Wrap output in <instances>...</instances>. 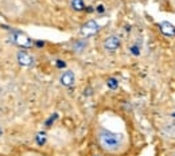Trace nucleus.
Segmentation results:
<instances>
[{
	"label": "nucleus",
	"instance_id": "6",
	"mask_svg": "<svg viewBox=\"0 0 175 156\" xmlns=\"http://www.w3.org/2000/svg\"><path fill=\"white\" fill-rule=\"evenodd\" d=\"M59 81H61V83L65 85V86H71L74 83V74H73V71H65V73L61 76Z\"/></svg>",
	"mask_w": 175,
	"mask_h": 156
},
{
	"label": "nucleus",
	"instance_id": "3",
	"mask_svg": "<svg viewBox=\"0 0 175 156\" xmlns=\"http://www.w3.org/2000/svg\"><path fill=\"white\" fill-rule=\"evenodd\" d=\"M119 46H120V39H119L117 36H109V38H106L104 42V47L109 51L116 50Z\"/></svg>",
	"mask_w": 175,
	"mask_h": 156
},
{
	"label": "nucleus",
	"instance_id": "2",
	"mask_svg": "<svg viewBox=\"0 0 175 156\" xmlns=\"http://www.w3.org/2000/svg\"><path fill=\"white\" fill-rule=\"evenodd\" d=\"M97 30H99V26H97V23L92 20V22H88L82 27V28H81V34H82L84 36H89V35H92V34H94Z\"/></svg>",
	"mask_w": 175,
	"mask_h": 156
},
{
	"label": "nucleus",
	"instance_id": "5",
	"mask_svg": "<svg viewBox=\"0 0 175 156\" xmlns=\"http://www.w3.org/2000/svg\"><path fill=\"white\" fill-rule=\"evenodd\" d=\"M18 61H19V63L23 65V66H30V65H32V62H34L32 57L29 53H26V51H20L19 54H18Z\"/></svg>",
	"mask_w": 175,
	"mask_h": 156
},
{
	"label": "nucleus",
	"instance_id": "1",
	"mask_svg": "<svg viewBox=\"0 0 175 156\" xmlns=\"http://www.w3.org/2000/svg\"><path fill=\"white\" fill-rule=\"evenodd\" d=\"M97 141H99L100 147L104 151L109 153H120L125 150V136L121 133H116L113 131L105 129V128H100L97 132Z\"/></svg>",
	"mask_w": 175,
	"mask_h": 156
},
{
	"label": "nucleus",
	"instance_id": "8",
	"mask_svg": "<svg viewBox=\"0 0 175 156\" xmlns=\"http://www.w3.org/2000/svg\"><path fill=\"white\" fill-rule=\"evenodd\" d=\"M23 156H43V155H41V153H36V152H32V151H30V152H26Z\"/></svg>",
	"mask_w": 175,
	"mask_h": 156
},
{
	"label": "nucleus",
	"instance_id": "7",
	"mask_svg": "<svg viewBox=\"0 0 175 156\" xmlns=\"http://www.w3.org/2000/svg\"><path fill=\"white\" fill-rule=\"evenodd\" d=\"M15 42L18 43L19 46H22V47H30L31 46V39L29 38V36L23 35V34H18V35L15 36Z\"/></svg>",
	"mask_w": 175,
	"mask_h": 156
},
{
	"label": "nucleus",
	"instance_id": "4",
	"mask_svg": "<svg viewBox=\"0 0 175 156\" xmlns=\"http://www.w3.org/2000/svg\"><path fill=\"white\" fill-rule=\"evenodd\" d=\"M160 31H162L163 35H166V36H174L175 35V27L169 22L160 23Z\"/></svg>",
	"mask_w": 175,
	"mask_h": 156
}]
</instances>
